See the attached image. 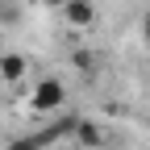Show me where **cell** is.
Here are the masks:
<instances>
[{
    "mask_svg": "<svg viewBox=\"0 0 150 150\" xmlns=\"http://www.w3.org/2000/svg\"><path fill=\"white\" fill-rule=\"evenodd\" d=\"M29 104H33L38 112H54L59 104H67V88H63V79H54V75L38 79L33 92H29Z\"/></svg>",
    "mask_w": 150,
    "mask_h": 150,
    "instance_id": "6da1fadb",
    "label": "cell"
},
{
    "mask_svg": "<svg viewBox=\"0 0 150 150\" xmlns=\"http://www.w3.org/2000/svg\"><path fill=\"white\" fill-rule=\"evenodd\" d=\"M59 8H63V17H67L71 29H83V25L96 21V4H92V0H63Z\"/></svg>",
    "mask_w": 150,
    "mask_h": 150,
    "instance_id": "7a4b0ae2",
    "label": "cell"
},
{
    "mask_svg": "<svg viewBox=\"0 0 150 150\" xmlns=\"http://www.w3.org/2000/svg\"><path fill=\"white\" fill-rule=\"evenodd\" d=\"M71 138L79 142V146H88V150H104V129L96 125V121H83V117H75V129H71Z\"/></svg>",
    "mask_w": 150,
    "mask_h": 150,
    "instance_id": "3957f363",
    "label": "cell"
},
{
    "mask_svg": "<svg viewBox=\"0 0 150 150\" xmlns=\"http://www.w3.org/2000/svg\"><path fill=\"white\" fill-rule=\"evenodd\" d=\"M25 71H29V59H25V54H17V50H4V54H0V75H4L8 83L25 79Z\"/></svg>",
    "mask_w": 150,
    "mask_h": 150,
    "instance_id": "277c9868",
    "label": "cell"
},
{
    "mask_svg": "<svg viewBox=\"0 0 150 150\" xmlns=\"http://www.w3.org/2000/svg\"><path fill=\"white\" fill-rule=\"evenodd\" d=\"M71 67L79 75H96V54H92V50H75L71 54Z\"/></svg>",
    "mask_w": 150,
    "mask_h": 150,
    "instance_id": "5b68a950",
    "label": "cell"
},
{
    "mask_svg": "<svg viewBox=\"0 0 150 150\" xmlns=\"http://www.w3.org/2000/svg\"><path fill=\"white\" fill-rule=\"evenodd\" d=\"M4 150H46V142H42V134H21V138H13Z\"/></svg>",
    "mask_w": 150,
    "mask_h": 150,
    "instance_id": "8992f818",
    "label": "cell"
},
{
    "mask_svg": "<svg viewBox=\"0 0 150 150\" xmlns=\"http://www.w3.org/2000/svg\"><path fill=\"white\" fill-rule=\"evenodd\" d=\"M21 21V0H0V25H17Z\"/></svg>",
    "mask_w": 150,
    "mask_h": 150,
    "instance_id": "52a82bcc",
    "label": "cell"
},
{
    "mask_svg": "<svg viewBox=\"0 0 150 150\" xmlns=\"http://www.w3.org/2000/svg\"><path fill=\"white\" fill-rule=\"evenodd\" d=\"M142 38H146V46H150V13L142 17Z\"/></svg>",
    "mask_w": 150,
    "mask_h": 150,
    "instance_id": "ba28073f",
    "label": "cell"
},
{
    "mask_svg": "<svg viewBox=\"0 0 150 150\" xmlns=\"http://www.w3.org/2000/svg\"><path fill=\"white\" fill-rule=\"evenodd\" d=\"M42 4H50V8H59V4H63V0H42Z\"/></svg>",
    "mask_w": 150,
    "mask_h": 150,
    "instance_id": "9c48e42d",
    "label": "cell"
}]
</instances>
